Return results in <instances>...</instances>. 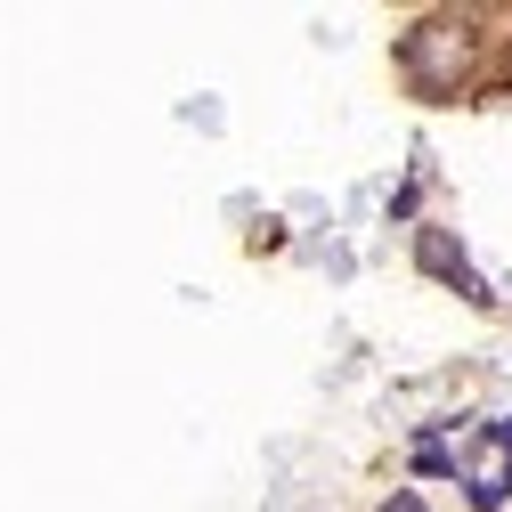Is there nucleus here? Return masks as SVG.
<instances>
[{"mask_svg":"<svg viewBox=\"0 0 512 512\" xmlns=\"http://www.w3.org/2000/svg\"><path fill=\"white\" fill-rule=\"evenodd\" d=\"M472 49H480V33H472L464 17H423V25L399 41V66H407V82H415L423 98H456V82L472 74Z\"/></svg>","mask_w":512,"mask_h":512,"instance_id":"obj_1","label":"nucleus"},{"mask_svg":"<svg viewBox=\"0 0 512 512\" xmlns=\"http://www.w3.org/2000/svg\"><path fill=\"white\" fill-rule=\"evenodd\" d=\"M415 252H423V269H431V277H447V285H456V293H472V301H488V293H480V277H472V261H464V252L447 244L439 228H423V244H415Z\"/></svg>","mask_w":512,"mask_h":512,"instance_id":"obj_2","label":"nucleus"},{"mask_svg":"<svg viewBox=\"0 0 512 512\" xmlns=\"http://www.w3.org/2000/svg\"><path fill=\"white\" fill-rule=\"evenodd\" d=\"M382 512H423V496H415V488H399V496L382 504Z\"/></svg>","mask_w":512,"mask_h":512,"instance_id":"obj_3","label":"nucleus"}]
</instances>
